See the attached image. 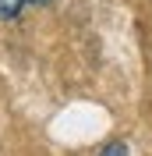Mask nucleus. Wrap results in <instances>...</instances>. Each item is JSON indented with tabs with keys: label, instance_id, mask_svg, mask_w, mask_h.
<instances>
[{
	"label": "nucleus",
	"instance_id": "1",
	"mask_svg": "<svg viewBox=\"0 0 152 156\" xmlns=\"http://www.w3.org/2000/svg\"><path fill=\"white\" fill-rule=\"evenodd\" d=\"M29 0H0V21H14Z\"/></svg>",
	"mask_w": 152,
	"mask_h": 156
},
{
	"label": "nucleus",
	"instance_id": "2",
	"mask_svg": "<svg viewBox=\"0 0 152 156\" xmlns=\"http://www.w3.org/2000/svg\"><path fill=\"white\" fill-rule=\"evenodd\" d=\"M95 156H127V142H120V138H110V142H106V146L99 149Z\"/></svg>",
	"mask_w": 152,
	"mask_h": 156
},
{
	"label": "nucleus",
	"instance_id": "3",
	"mask_svg": "<svg viewBox=\"0 0 152 156\" xmlns=\"http://www.w3.org/2000/svg\"><path fill=\"white\" fill-rule=\"evenodd\" d=\"M29 4H36V7H46V4H53V0H29Z\"/></svg>",
	"mask_w": 152,
	"mask_h": 156
}]
</instances>
